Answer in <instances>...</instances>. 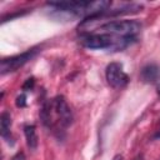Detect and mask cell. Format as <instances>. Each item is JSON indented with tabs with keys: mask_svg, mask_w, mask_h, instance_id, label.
Segmentation results:
<instances>
[{
	"mask_svg": "<svg viewBox=\"0 0 160 160\" xmlns=\"http://www.w3.org/2000/svg\"><path fill=\"white\" fill-rule=\"evenodd\" d=\"M102 34L116 35L120 38H135L141 30V24L136 20H118L109 21L98 28Z\"/></svg>",
	"mask_w": 160,
	"mask_h": 160,
	"instance_id": "6da1fadb",
	"label": "cell"
},
{
	"mask_svg": "<svg viewBox=\"0 0 160 160\" xmlns=\"http://www.w3.org/2000/svg\"><path fill=\"white\" fill-rule=\"evenodd\" d=\"M116 38L109 34H86L81 36L80 44L88 49H114Z\"/></svg>",
	"mask_w": 160,
	"mask_h": 160,
	"instance_id": "7a4b0ae2",
	"label": "cell"
},
{
	"mask_svg": "<svg viewBox=\"0 0 160 160\" xmlns=\"http://www.w3.org/2000/svg\"><path fill=\"white\" fill-rule=\"evenodd\" d=\"M38 49H30L28 51H24L19 55L8 58V59H2L1 64H0V70L1 74H6V72H11L18 70L19 68H21L22 65H25L28 61H30L36 54H38Z\"/></svg>",
	"mask_w": 160,
	"mask_h": 160,
	"instance_id": "3957f363",
	"label": "cell"
},
{
	"mask_svg": "<svg viewBox=\"0 0 160 160\" xmlns=\"http://www.w3.org/2000/svg\"><path fill=\"white\" fill-rule=\"evenodd\" d=\"M105 76H106L109 85L112 88H116V89L124 88L129 81L128 75L122 70V65L119 62H110L106 66Z\"/></svg>",
	"mask_w": 160,
	"mask_h": 160,
	"instance_id": "277c9868",
	"label": "cell"
},
{
	"mask_svg": "<svg viewBox=\"0 0 160 160\" xmlns=\"http://www.w3.org/2000/svg\"><path fill=\"white\" fill-rule=\"evenodd\" d=\"M52 109L55 110L56 115L59 116V121L64 128H68L72 124V120H74L72 111H71L70 106L68 105L64 96L60 95L52 100Z\"/></svg>",
	"mask_w": 160,
	"mask_h": 160,
	"instance_id": "5b68a950",
	"label": "cell"
},
{
	"mask_svg": "<svg viewBox=\"0 0 160 160\" xmlns=\"http://www.w3.org/2000/svg\"><path fill=\"white\" fill-rule=\"evenodd\" d=\"M140 78L144 82L152 84L160 78V68L156 64H148L141 69Z\"/></svg>",
	"mask_w": 160,
	"mask_h": 160,
	"instance_id": "8992f818",
	"label": "cell"
},
{
	"mask_svg": "<svg viewBox=\"0 0 160 160\" xmlns=\"http://www.w3.org/2000/svg\"><path fill=\"white\" fill-rule=\"evenodd\" d=\"M10 128H11V115L9 111H2L0 116V132H1V136L6 140V142L12 144Z\"/></svg>",
	"mask_w": 160,
	"mask_h": 160,
	"instance_id": "52a82bcc",
	"label": "cell"
},
{
	"mask_svg": "<svg viewBox=\"0 0 160 160\" xmlns=\"http://www.w3.org/2000/svg\"><path fill=\"white\" fill-rule=\"evenodd\" d=\"M24 134L26 139V145L30 150H35L39 144V139L36 135V129L34 125H26L24 128Z\"/></svg>",
	"mask_w": 160,
	"mask_h": 160,
	"instance_id": "ba28073f",
	"label": "cell"
},
{
	"mask_svg": "<svg viewBox=\"0 0 160 160\" xmlns=\"http://www.w3.org/2000/svg\"><path fill=\"white\" fill-rule=\"evenodd\" d=\"M40 118H41V121L44 125H46V126L51 125V105L48 101H45L42 104V108L40 110Z\"/></svg>",
	"mask_w": 160,
	"mask_h": 160,
	"instance_id": "9c48e42d",
	"label": "cell"
},
{
	"mask_svg": "<svg viewBox=\"0 0 160 160\" xmlns=\"http://www.w3.org/2000/svg\"><path fill=\"white\" fill-rule=\"evenodd\" d=\"M25 105H26V96H25V94H20L16 98V106L18 108H24Z\"/></svg>",
	"mask_w": 160,
	"mask_h": 160,
	"instance_id": "30bf717a",
	"label": "cell"
},
{
	"mask_svg": "<svg viewBox=\"0 0 160 160\" xmlns=\"http://www.w3.org/2000/svg\"><path fill=\"white\" fill-rule=\"evenodd\" d=\"M34 82H35L34 78H30V79H28V80L25 81V84L22 85V90H25V91H28V90H31V89L34 88Z\"/></svg>",
	"mask_w": 160,
	"mask_h": 160,
	"instance_id": "8fae6325",
	"label": "cell"
},
{
	"mask_svg": "<svg viewBox=\"0 0 160 160\" xmlns=\"http://www.w3.org/2000/svg\"><path fill=\"white\" fill-rule=\"evenodd\" d=\"M11 160H26V158H25V154H24L22 151H19V152H16V154L11 158Z\"/></svg>",
	"mask_w": 160,
	"mask_h": 160,
	"instance_id": "7c38bea8",
	"label": "cell"
},
{
	"mask_svg": "<svg viewBox=\"0 0 160 160\" xmlns=\"http://www.w3.org/2000/svg\"><path fill=\"white\" fill-rule=\"evenodd\" d=\"M132 160H144V155L142 154H138Z\"/></svg>",
	"mask_w": 160,
	"mask_h": 160,
	"instance_id": "4fadbf2b",
	"label": "cell"
},
{
	"mask_svg": "<svg viewBox=\"0 0 160 160\" xmlns=\"http://www.w3.org/2000/svg\"><path fill=\"white\" fill-rule=\"evenodd\" d=\"M112 160H122V156H121V155H115V156L112 158Z\"/></svg>",
	"mask_w": 160,
	"mask_h": 160,
	"instance_id": "5bb4252c",
	"label": "cell"
},
{
	"mask_svg": "<svg viewBox=\"0 0 160 160\" xmlns=\"http://www.w3.org/2000/svg\"><path fill=\"white\" fill-rule=\"evenodd\" d=\"M154 139H160V130H159V131H156V134L154 135Z\"/></svg>",
	"mask_w": 160,
	"mask_h": 160,
	"instance_id": "9a60e30c",
	"label": "cell"
},
{
	"mask_svg": "<svg viewBox=\"0 0 160 160\" xmlns=\"http://www.w3.org/2000/svg\"><path fill=\"white\" fill-rule=\"evenodd\" d=\"M158 95L160 96V85H159V88H158Z\"/></svg>",
	"mask_w": 160,
	"mask_h": 160,
	"instance_id": "2e32d148",
	"label": "cell"
}]
</instances>
